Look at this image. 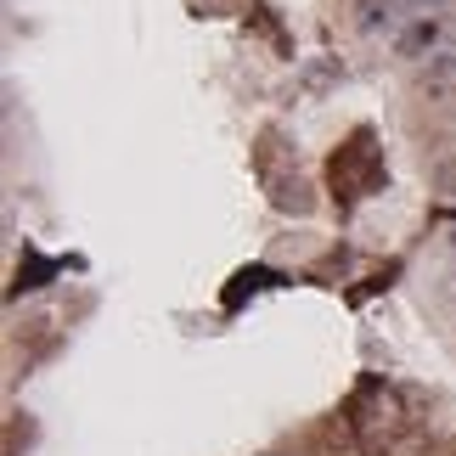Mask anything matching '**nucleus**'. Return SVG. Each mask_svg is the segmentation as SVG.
I'll return each instance as SVG.
<instances>
[{"mask_svg":"<svg viewBox=\"0 0 456 456\" xmlns=\"http://www.w3.org/2000/svg\"><path fill=\"white\" fill-rule=\"evenodd\" d=\"M400 6H406V12H417V17H434V12L445 6V0H400Z\"/></svg>","mask_w":456,"mask_h":456,"instance_id":"obj_1","label":"nucleus"}]
</instances>
